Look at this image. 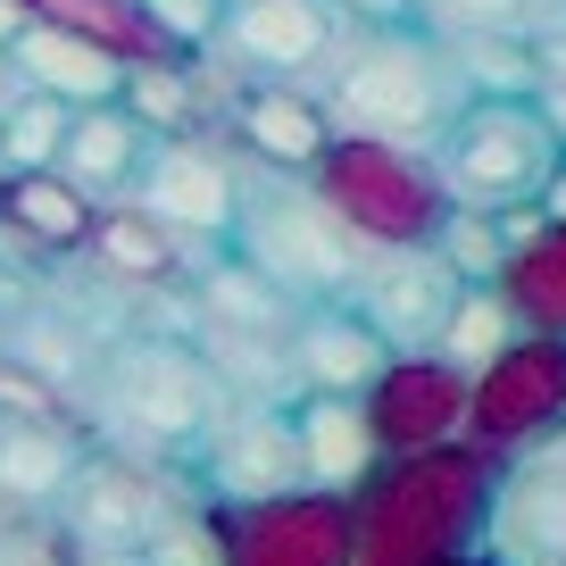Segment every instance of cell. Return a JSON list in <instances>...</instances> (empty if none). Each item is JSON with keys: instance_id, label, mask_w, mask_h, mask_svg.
Wrapping results in <instances>:
<instances>
[{"instance_id": "6da1fadb", "label": "cell", "mask_w": 566, "mask_h": 566, "mask_svg": "<svg viewBox=\"0 0 566 566\" xmlns=\"http://www.w3.org/2000/svg\"><path fill=\"white\" fill-rule=\"evenodd\" d=\"M492 483H500V459L475 442L384 459L350 492L358 566H467V558H483Z\"/></svg>"}, {"instance_id": "7a4b0ae2", "label": "cell", "mask_w": 566, "mask_h": 566, "mask_svg": "<svg viewBox=\"0 0 566 566\" xmlns=\"http://www.w3.org/2000/svg\"><path fill=\"white\" fill-rule=\"evenodd\" d=\"M317 92L334 108V134L408 142V150H442V134L467 108L459 59L433 25H350Z\"/></svg>"}, {"instance_id": "3957f363", "label": "cell", "mask_w": 566, "mask_h": 566, "mask_svg": "<svg viewBox=\"0 0 566 566\" xmlns=\"http://www.w3.org/2000/svg\"><path fill=\"white\" fill-rule=\"evenodd\" d=\"M233 391L226 375L209 367L200 342H176V334H134L92 367V424H101V442L117 459H200L217 424H226Z\"/></svg>"}, {"instance_id": "277c9868", "label": "cell", "mask_w": 566, "mask_h": 566, "mask_svg": "<svg viewBox=\"0 0 566 566\" xmlns=\"http://www.w3.org/2000/svg\"><path fill=\"white\" fill-rule=\"evenodd\" d=\"M433 167L450 184V209L566 217V142L549 134V117L533 101H467L459 125L442 134V150H433Z\"/></svg>"}, {"instance_id": "5b68a950", "label": "cell", "mask_w": 566, "mask_h": 566, "mask_svg": "<svg viewBox=\"0 0 566 566\" xmlns=\"http://www.w3.org/2000/svg\"><path fill=\"white\" fill-rule=\"evenodd\" d=\"M250 266L275 283L292 308H325V301H350L358 275L375 266V250L325 209V192L308 176H259L242 200V233H233Z\"/></svg>"}, {"instance_id": "8992f818", "label": "cell", "mask_w": 566, "mask_h": 566, "mask_svg": "<svg viewBox=\"0 0 566 566\" xmlns=\"http://www.w3.org/2000/svg\"><path fill=\"white\" fill-rule=\"evenodd\" d=\"M325 192V209L358 233L367 250H433L450 226V184L433 167V150H408V142H358L334 134V150L308 176Z\"/></svg>"}, {"instance_id": "52a82bcc", "label": "cell", "mask_w": 566, "mask_h": 566, "mask_svg": "<svg viewBox=\"0 0 566 566\" xmlns=\"http://www.w3.org/2000/svg\"><path fill=\"white\" fill-rule=\"evenodd\" d=\"M566 424V342L549 334H516L492 367L475 375V400H467V442L516 459V450L549 442Z\"/></svg>"}, {"instance_id": "ba28073f", "label": "cell", "mask_w": 566, "mask_h": 566, "mask_svg": "<svg viewBox=\"0 0 566 566\" xmlns=\"http://www.w3.org/2000/svg\"><path fill=\"white\" fill-rule=\"evenodd\" d=\"M134 200H142L150 217H167L192 250H233L250 184H242V159H233L217 134H176V142H159V150H150Z\"/></svg>"}, {"instance_id": "9c48e42d", "label": "cell", "mask_w": 566, "mask_h": 566, "mask_svg": "<svg viewBox=\"0 0 566 566\" xmlns=\"http://www.w3.org/2000/svg\"><path fill=\"white\" fill-rule=\"evenodd\" d=\"M192 483L209 509H250V500H283V492H308V467H301V433H292V408H266V400H233L226 424L192 459Z\"/></svg>"}, {"instance_id": "30bf717a", "label": "cell", "mask_w": 566, "mask_h": 566, "mask_svg": "<svg viewBox=\"0 0 566 566\" xmlns=\"http://www.w3.org/2000/svg\"><path fill=\"white\" fill-rule=\"evenodd\" d=\"M226 566H358L350 492H283L250 509H217Z\"/></svg>"}, {"instance_id": "8fae6325", "label": "cell", "mask_w": 566, "mask_h": 566, "mask_svg": "<svg viewBox=\"0 0 566 566\" xmlns=\"http://www.w3.org/2000/svg\"><path fill=\"white\" fill-rule=\"evenodd\" d=\"M483 558L492 566H566V424L549 442L500 459L492 516H483Z\"/></svg>"}, {"instance_id": "7c38bea8", "label": "cell", "mask_w": 566, "mask_h": 566, "mask_svg": "<svg viewBox=\"0 0 566 566\" xmlns=\"http://www.w3.org/2000/svg\"><path fill=\"white\" fill-rule=\"evenodd\" d=\"M342 34H350V18H342L334 0H233L217 51L250 84H308L342 51Z\"/></svg>"}, {"instance_id": "4fadbf2b", "label": "cell", "mask_w": 566, "mask_h": 566, "mask_svg": "<svg viewBox=\"0 0 566 566\" xmlns=\"http://www.w3.org/2000/svg\"><path fill=\"white\" fill-rule=\"evenodd\" d=\"M467 400H475V375L467 367H450L442 350H400L384 367V384L367 391V417H375L384 459L467 442Z\"/></svg>"}, {"instance_id": "5bb4252c", "label": "cell", "mask_w": 566, "mask_h": 566, "mask_svg": "<svg viewBox=\"0 0 566 566\" xmlns=\"http://www.w3.org/2000/svg\"><path fill=\"white\" fill-rule=\"evenodd\" d=\"M459 301H467V283H459V266H450L442 250H375V266L350 292V308L391 350H442Z\"/></svg>"}, {"instance_id": "9a60e30c", "label": "cell", "mask_w": 566, "mask_h": 566, "mask_svg": "<svg viewBox=\"0 0 566 566\" xmlns=\"http://www.w3.org/2000/svg\"><path fill=\"white\" fill-rule=\"evenodd\" d=\"M176 483L142 459H117V450H92L84 483L67 492V525L84 549H150V533L176 516Z\"/></svg>"}, {"instance_id": "2e32d148", "label": "cell", "mask_w": 566, "mask_h": 566, "mask_svg": "<svg viewBox=\"0 0 566 566\" xmlns=\"http://www.w3.org/2000/svg\"><path fill=\"white\" fill-rule=\"evenodd\" d=\"M226 134L266 176H317V159L334 150V108H325L317 84H250V101L233 108Z\"/></svg>"}, {"instance_id": "e0dca14e", "label": "cell", "mask_w": 566, "mask_h": 566, "mask_svg": "<svg viewBox=\"0 0 566 566\" xmlns=\"http://www.w3.org/2000/svg\"><path fill=\"white\" fill-rule=\"evenodd\" d=\"M391 342L358 317L350 301H325V308H301L292 325V384L301 391H334V400H367L391 367Z\"/></svg>"}, {"instance_id": "ac0fdd59", "label": "cell", "mask_w": 566, "mask_h": 566, "mask_svg": "<svg viewBox=\"0 0 566 566\" xmlns=\"http://www.w3.org/2000/svg\"><path fill=\"white\" fill-rule=\"evenodd\" d=\"M150 150H159V142H150V125H142L125 101L75 108V134H67V150H59V176H67L84 200L117 209V200L142 192V167H150Z\"/></svg>"}, {"instance_id": "d6986e66", "label": "cell", "mask_w": 566, "mask_h": 566, "mask_svg": "<svg viewBox=\"0 0 566 566\" xmlns=\"http://www.w3.org/2000/svg\"><path fill=\"white\" fill-rule=\"evenodd\" d=\"M217 250H192L167 217H150L142 200H117V209H101V226H92V266H101L108 283H125V292H159V283H184L200 275Z\"/></svg>"}, {"instance_id": "ffe728a7", "label": "cell", "mask_w": 566, "mask_h": 566, "mask_svg": "<svg viewBox=\"0 0 566 566\" xmlns=\"http://www.w3.org/2000/svg\"><path fill=\"white\" fill-rule=\"evenodd\" d=\"M292 433H301V467L308 492H358V483L384 467L367 400H334V391H301L292 400Z\"/></svg>"}, {"instance_id": "44dd1931", "label": "cell", "mask_w": 566, "mask_h": 566, "mask_svg": "<svg viewBox=\"0 0 566 566\" xmlns=\"http://www.w3.org/2000/svg\"><path fill=\"white\" fill-rule=\"evenodd\" d=\"M92 442L75 433L67 417L51 424H0V509H59V500L84 483Z\"/></svg>"}, {"instance_id": "7402d4cb", "label": "cell", "mask_w": 566, "mask_h": 566, "mask_svg": "<svg viewBox=\"0 0 566 566\" xmlns=\"http://www.w3.org/2000/svg\"><path fill=\"white\" fill-rule=\"evenodd\" d=\"M9 59H18L25 92H51V101H67V108L125 101V75H134L117 51H101V42H84V34H59V25H25Z\"/></svg>"}, {"instance_id": "603a6c76", "label": "cell", "mask_w": 566, "mask_h": 566, "mask_svg": "<svg viewBox=\"0 0 566 566\" xmlns=\"http://www.w3.org/2000/svg\"><path fill=\"white\" fill-rule=\"evenodd\" d=\"M0 217L18 233H34L51 259H67V250H92V226H101V200H84L67 176H9L0 184Z\"/></svg>"}, {"instance_id": "cb8c5ba5", "label": "cell", "mask_w": 566, "mask_h": 566, "mask_svg": "<svg viewBox=\"0 0 566 566\" xmlns=\"http://www.w3.org/2000/svg\"><path fill=\"white\" fill-rule=\"evenodd\" d=\"M500 292H509V308H516L525 334L566 342V217H549V226H533L525 242H516Z\"/></svg>"}, {"instance_id": "d4e9b609", "label": "cell", "mask_w": 566, "mask_h": 566, "mask_svg": "<svg viewBox=\"0 0 566 566\" xmlns=\"http://www.w3.org/2000/svg\"><path fill=\"white\" fill-rule=\"evenodd\" d=\"M25 18L34 25H59V34H84L101 51H117L125 67H150V59H176L167 34L150 25L142 0H25Z\"/></svg>"}, {"instance_id": "484cf974", "label": "cell", "mask_w": 566, "mask_h": 566, "mask_svg": "<svg viewBox=\"0 0 566 566\" xmlns=\"http://www.w3.org/2000/svg\"><path fill=\"white\" fill-rule=\"evenodd\" d=\"M125 108L150 125V142L209 134V101H200L192 59H150V67H134V75H125Z\"/></svg>"}, {"instance_id": "4316f807", "label": "cell", "mask_w": 566, "mask_h": 566, "mask_svg": "<svg viewBox=\"0 0 566 566\" xmlns=\"http://www.w3.org/2000/svg\"><path fill=\"white\" fill-rule=\"evenodd\" d=\"M67 134H75V108L51 101V92H25L9 108V125H0V176H51Z\"/></svg>"}, {"instance_id": "83f0119b", "label": "cell", "mask_w": 566, "mask_h": 566, "mask_svg": "<svg viewBox=\"0 0 566 566\" xmlns=\"http://www.w3.org/2000/svg\"><path fill=\"white\" fill-rule=\"evenodd\" d=\"M516 334H525V325H516L509 292H500V283H467L459 317H450V334H442V358H450V367H467V375H483Z\"/></svg>"}, {"instance_id": "f1b7e54d", "label": "cell", "mask_w": 566, "mask_h": 566, "mask_svg": "<svg viewBox=\"0 0 566 566\" xmlns=\"http://www.w3.org/2000/svg\"><path fill=\"white\" fill-rule=\"evenodd\" d=\"M433 250L459 266V283H500V275H509V259H516L509 226L483 217V209H450V226H442V242H433Z\"/></svg>"}, {"instance_id": "f546056e", "label": "cell", "mask_w": 566, "mask_h": 566, "mask_svg": "<svg viewBox=\"0 0 566 566\" xmlns=\"http://www.w3.org/2000/svg\"><path fill=\"white\" fill-rule=\"evenodd\" d=\"M142 558H150V566H226V533H217V509H209V500H200V509L184 500V509L167 516L159 533H150V549H142Z\"/></svg>"}, {"instance_id": "4dcf8cb0", "label": "cell", "mask_w": 566, "mask_h": 566, "mask_svg": "<svg viewBox=\"0 0 566 566\" xmlns=\"http://www.w3.org/2000/svg\"><path fill=\"white\" fill-rule=\"evenodd\" d=\"M417 18L442 42H459V34H533V0H417Z\"/></svg>"}, {"instance_id": "1f68e13d", "label": "cell", "mask_w": 566, "mask_h": 566, "mask_svg": "<svg viewBox=\"0 0 566 566\" xmlns=\"http://www.w3.org/2000/svg\"><path fill=\"white\" fill-rule=\"evenodd\" d=\"M142 9H150V25L167 34L176 59H200V51L226 42V9H233V0H142Z\"/></svg>"}, {"instance_id": "d6a6232c", "label": "cell", "mask_w": 566, "mask_h": 566, "mask_svg": "<svg viewBox=\"0 0 566 566\" xmlns=\"http://www.w3.org/2000/svg\"><path fill=\"white\" fill-rule=\"evenodd\" d=\"M350 25H424L417 18V0H334Z\"/></svg>"}, {"instance_id": "836d02e7", "label": "cell", "mask_w": 566, "mask_h": 566, "mask_svg": "<svg viewBox=\"0 0 566 566\" xmlns=\"http://www.w3.org/2000/svg\"><path fill=\"white\" fill-rule=\"evenodd\" d=\"M533 59H542V84H566V18L533 25Z\"/></svg>"}, {"instance_id": "e575fe53", "label": "cell", "mask_w": 566, "mask_h": 566, "mask_svg": "<svg viewBox=\"0 0 566 566\" xmlns=\"http://www.w3.org/2000/svg\"><path fill=\"white\" fill-rule=\"evenodd\" d=\"M18 101H25V75H18V59L0 51V125H9V108H18Z\"/></svg>"}, {"instance_id": "d590c367", "label": "cell", "mask_w": 566, "mask_h": 566, "mask_svg": "<svg viewBox=\"0 0 566 566\" xmlns=\"http://www.w3.org/2000/svg\"><path fill=\"white\" fill-rule=\"evenodd\" d=\"M533 108H542V117H549V134L566 142V84H542V92H533Z\"/></svg>"}, {"instance_id": "8d00e7d4", "label": "cell", "mask_w": 566, "mask_h": 566, "mask_svg": "<svg viewBox=\"0 0 566 566\" xmlns=\"http://www.w3.org/2000/svg\"><path fill=\"white\" fill-rule=\"evenodd\" d=\"M25 25H34V18H25V0H0V51H18Z\"/></svg>"}, {"instance_id": "74e56055", "label": "cell", "mask_w": 566, "mask_h": 566, "mask_svg": "<svg viewBox=\"0 0 566 566\" xmlns=\"http://www.w3.org/2000/svg\"><path fill=\"white\" fill-rule=\"evenodd\" d=\"M0 566H18V549H9V525H0Z\"/></svg>"}, {"instance_id": "f35d334b", "label": "cell", "mask_w": 566, "mask_h": 566, "mask_svg": "<svg viewBox=\"0 0 566 566\" xmlns=\"http://www.w3.org/2000/svg\"><path fill=\"white\" fill-rule=\"evenodd\" d=\"M467 566H492V558H467Z\"/></svg>"}, {"instance_id": "ab89813d", "label": "cell", "mask_w": 566, "mask_h": 566, "mask_svg": "<svg viewBox=\"0 0 566 566\" xmlns=\"http://www.w3.org/2000/svg\"><path fill=\"white\" fill-rule=\"evenodd\" d=\"M0 424H9V417H0Z\"/></svg>"}, {"instance_id": "60d3db41", "label": "cell", "mask_w": 566, "mask_h": 566, "mask_svg": "<svg viewBox=\"0 0 566 566\" xmlns=\"http://www.w3.org/2000/svg\"><path fill=\"white\" fill-rule=\"evenodd\" d=\"M0 184H9V176H0Z\"/></svg>"}]
</instances>
